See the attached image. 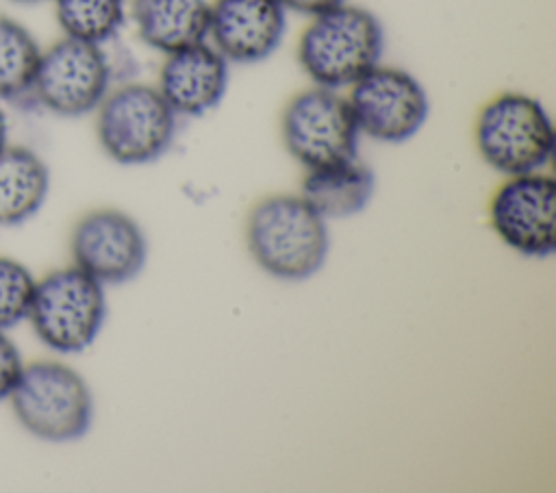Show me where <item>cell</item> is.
Returning <instances> with one entry per match:
<instances>
[{"label": "cell", "mask_w": 556, "mask_h": 493, "mask_svg": "<svg viewBox=\"0 0 556 493\" xmlns=\"http://www.w3.org/2000/svg\"><path fill=\"white\" fill-rule=\"evenodd\" d=\"M245 245L252 261L278 280H304L328 256V224L298 193L258 200L245 217Z\"/></svg>", "instance_id": "1"}, {"label": "cell", "mask_w": 556, "mask_h": 493, "mask_svg": "<svg viewBox=\"0 0 556 493\" xmlns=\"http://www.w3.org/2000/svg\"><path fill=\"white\" fill-rule=\"evenodd\" d=\"M382 48L380 20L345 0L311 15L298 41V63L313 85L345 89L380 63Z\"/></svg>", "instance_id": "2"}, {"label": "cell", "mask_w": 556, "mask_h": 493, "mask_svg": "<svg viewBox=\"0 0 556 493\" xmlns=\"http://www.w3.org/2000/svg\"><path fill=\"white\" fill-rule=\"evenodd\" d=\"M473 141L489 167L506 176H519L539 172L552 161L556 135L549 113L536 98L504 91L480 109Z\"/></svg>", "instance_id": "3"}, {"label": "cell", "mask_w": 556, "mask_h": 493, "mask_svg": "<svg viewBox=\"0 0 556 493\" xmlns=\"http://www.w3.org/2000/svg\"><path fill=\"white\" fill-rule=\"evenodd\" d=\"M9 400L22 428L50 443L76 441L93 421V397L85 378L59 361L24 365Z\"/></svg>", "instance_id": "4"}, {"label": "cell", "mask_w": 556, "mask_h": 493, "mask_svg": "<svg viewBox=\"0 0 556 493\" xmlns=\"http://www.w3.org/2000/svg\"><path fill=\"white\" fill-rule=\"evenodd\" d=\"M178 115L156 85L124 83L96 109L100 148L119 165H143L163 156L176 135Z\"/></svg>", "instance_id": "5"}, {"label": "cell", "mask_w": 556, "mask_h": 493, "mask_svg": "<svg viewBox=\"0 0 556 493\" xmlns=\"http://www.w3.org/2000/svg\"><path fill=\"white\" fill-rule=\"evenodd\" d=\"M104 317V285L72 265L35 282L26 319L46 347L76 354L96 341Z\"/></svg>", "instance_id": "6"}, {"label": "cell", "mask_w": 556, "mask_h": 493, "mask_svg": "<svg viewBox=\"0 0 556 493\" xmlns=\"http://www.w3.org/2000/svg\"><path fill=\"white\" fill-rule=\"evenodd\" d=\"M280 135L287 152L306 169L356 159L358 126L339 89L313 85L282 109Z\"/></svg>", "instance_id": "7"}, {"label": "cell", "mask_w": 556, "mask_h": 493, "mask_svg": "<svg viewBox=\"0 0 556 493\" xmlns=\"http://www.w3.org/2000/svg\"><path fill=\"white\" fill-rule=\"evenodd\" d=\"M113 67L102 46L63 37L41 50L30 102L59 117L96 113L111 91Z\"/></svg>", "instance_id": "8"}, {"label": "cell", "mask_w": 556, "mask_h": 493, "mask_svg": "<svg viewBox=\"0 0 556 493\" xmlns=\"http://www.w3.org/2000/svg\"><path fill=\"white\" fill-rule=\"evenodd\" d=\"M345 98L358 132L382 143L408 141L430 113L424 85L410 72L382 63L352 83Z\"/></svg>", "instance_id": "9"}, {"label": "cell", "mask_w": 556, "mask_h": 493, "mask_svg": "<svg viewBox=\"0 0 556 493\" xmlns=\"http://www.w3.org/2000/svg\"><path fill=\"white\" fill-rule=\"evenodd\" d=\"M489 222L515 252L545 258L556 248V182L541 172L508 176L493 193Z\"/></svg>", "instance_id": "10"}, {"label": "cell", "mask_w": 556, "mask_h": 493, "mask_svg": "<svg viewBox=\"0 0 556 493\" xmlns=\"http://www.w3.org/2000/svg\"><path fill=\"white\" fill-rule=\"evenodd\" d=\"M70 250L74 265L100 285L132 280L148 256L141 226L119 208H96L83 215L72 230Z\"/></svg>", "instance_id": "11"}, {"label": "cell", "mask_w": 556, "mask_h": 493, "mask_svg": "<svg viewBox=\"0 0 556 493\" xmlns=\"http://www.w3.org/2000/svg\"><path fill=\"white\" fill-rule=\"evenodd\" d=\"M287 30V9L278 0L211 2L208 43L228 63H258L271 56Z\"/></svg>", "instance_id": "12"}, {"label": "cell", "mask_w": 556, "mask_h": 493, "mask_svg": "<svg viewBox=\"0 0 556 493\" xmlns=\"http://www.w3.org/2000/svg\"><path fill=\"white\" fill-rule=\"evenodd\" d=\"M228 61L208 43L165 54L156 89L176 115L198 117L213 111L228 89Z\"/></svg>", "instance_id": "13"}, {"label": "cell", "mask_w": 556, "mask_h": 493, "mask_svg": "<svg viewBox=\"0 0 556 493\" xmlns=\"http://www.w3.org/2000/svg\"><path fill=\"white\" fill-rule=\"evenodd\" d=\"M130 15L141 41L163 54L208 41V0H132Z\"/></svg>", "instance_id": "14"}, {"label": "cell", "mask_w": 556, "mask_h": 493, "mask_svg": "<svg viewBox=\"0 0 556 493\" xmlns=\"http://www.w3.org/2000/svg\"><path fill=\"white\" fill-rule=\"evenodd\" d=\"M374 172L358 159L306 169L300 195L328 219H343L363 211L374 195Z\"/></svg>", "instance_id": "15"}, {"label": "cell", "mask_w": 556, "mask_h": 493, "mask_svg": "<svg viewBox=\"0 0 556 493\" xmlns=\"http://www.w3.org/2000/svg\"><path fill=\"white\" fill-rule=\"evenodd\" d=\"M50 174L37 152L24 146L0 148V226L30 219L46 202Z\"/></svg>", "instance_id": "16"}, {"label": "cell", "mask_w": 556, "mask_h": 493, "mask_svg": "<svg viewBox=\"0 0 556 493\" xmlns=\"http://www.w3.org/2000/svg\"><path fill=\"white\" fill-rule=\"evenodd\" d=\"M41 48L33 33L13 17L0 15V102L30 100Z\"/></svg>", "instance_id": "17"}, {"label": "cell", "mask_w": 556, "mask_h": 493, "mask_svg": "<svg viewBox=\"0 0 556 493\" xmlns=\"http://www.w3.org/2000/svg\"><path fill=\"white\" fill-rule=\"evenodd\" d=\"M63 37L104 46L126 24V0H50Z\"/></svg>", "instance_id": "18"}, {"label": "cell", "mask_w": 556, "mask_h": 493, "mask_svg": "<svg viewBox=\"0 0 556 493\" xmlns=\"http://www.w3.org/2000/svg\"><path fill=\"white\" fill-rule=\"evenodd\" d=\"M35 282L24 263L0 256V330H9L28 317Z\"/></svg>", "instance_id": "19"}, {"label": "cell", "mask_w": 556, "mask_h": 493, "mask_svg": "<svg viewBox=\"0 0 556 493\" xmlns=\"http://www.w3.org/2000/svg\"><path fill=\"white\" fill-rule=\"evenodd\" d=\"M22 356L15 343L0 330V402L9 400L20 374H22Z\"/></svg>", "instance_id": "20"}, {"label": "cell", "mask_w": 556, "mask_h": 493, "mask_svg": "<svg viewBox=\"0 0 556 493\" xmlns=\"http://www.w3.org/2000/svg\"><path fill=\"white\" fill-rule=\"evenodd\" d=\"M287 11H295V13H302V15H315V13H321L334 4H341L345 0H278Z\"/></svg>", "instance_id": "21"}, {"label": "cell", "mask_w": 556, "mask_h": 493, "mask_svg": "<svg viewBox=\"0 0 556 493\" xmlns=\"http://www.w3.org/2000/svg\"><path fill=\"white\" fill-rule=\"evenodd\" d=\"M9 122H7V115H4V109L0 104V148H4L9 141Z\"/></svg>", "instance_id": "22"}, {"label": "cell", "mask_w": 556, "mask_h": 493, "mask_svg": "<svg viewBox=\"0 0 556 493\" xmlns=\"http://www.w3.org/2000/svg\"><path fill=\"white\" fill-rule=\"evenodd\" d=\"M11 2H17V4H37V2H46V0H11Z\"/></svg>", "instance_id": "23"}]
</instances>
